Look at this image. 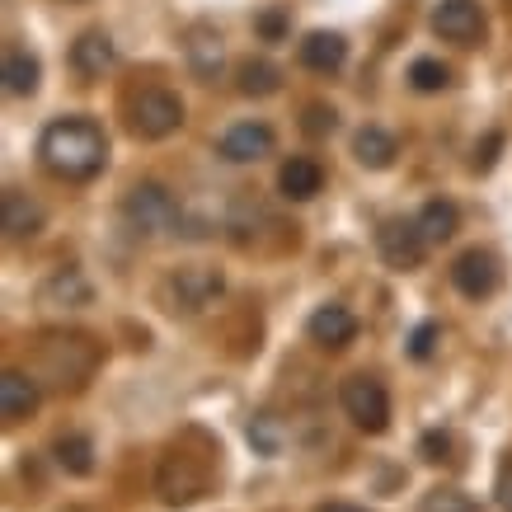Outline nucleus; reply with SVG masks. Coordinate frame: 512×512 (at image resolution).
I'll return each instance as SVG.
<instances>
[{"label": "nucleus", "mask_w": 512, "mask_h": 512, "mask_svg": "<svg viewBox=\"0 0 512 512\" xmlns=\"http://www.w3.org/2000/svg\"><path fill=\"white\" fill-rule=\"evenodd\" d=\"M38 156H43L47 174H57L66 184H85V179H94L104 170L109 141H104L99 123H90V118H57L38 137Z\"/></svg>", "instance_id": "nucleus-1"}, {"label": "nucleus", "mask_w": 512, "mask_h": 512, "mask_svg": "<svg viewBox=\"0 0 512 512\" xmlns=\"http://www.w3.org/2000/svg\"><path fill=\"white\" fill-rule=\"evenodd\" d=\"M123 113H127L132 137H141V141H165L184 127V104H179V94L165 90V85H141V90H132Z\"/></svg>", "instance_id": "nucleus-2"}, {"label": "nucleus", "mask_w": 512, "mask_h": 512, "mask_svg": "<svg viewBox=\"0 0 512 512\" xmlns=\"http://www.w3.org/2000/svg\"><path fill=\"white\" fill-rule=\"evenodd\" d=\"M221 292H226V278H221L217 268L188 264V268H174L170 278H165L160 301H165L174 315H198V311H207V306H217Z\"/></svg>", "instance_id": "nucleus-3"}, {"label": "nucleus", "mask_w": 512, "mask_h": 512, "mask_svg": "<svg viewBox=\"0 0 512 512\" xmlns=\"http://www.w3.org/2000/svg\"><path fill=\"white\" fill-rule=\"evenodd\" d=\"M123 221H127V231L132 235H165L174 221H179V202H174V193L165 184L146 179V184L127 188Z\"/></svg>", "instance_id": "nucleus-4"}, {"label": "nucleus", "mask_w": 512, "mask_h": 512, "mask_svg": "<svg viewBox=\"0 0 512 512\" xmlns=\"http://www.w3.org/2000/svg\"><path fill=\"white\" fill-rule=\"evenodd\" d=\"M207 484H212V466L198 461V456H188L184 447H174L165 461H160V475H156V489L160 498L170 503V508H188V503H198L207 494Z\"/></svg>", "instance_id": "nucleus-5"}, {"label": "nucleus", "mask_w": 512, "mask_h": 512, "mask_svg": "<svg viewBox=\"0 0 512 512\" xmlns=\"http://www.w3.org/2000/svg\"><path fill=\"white\" fill-rule=\"evenodd\" d=\"M339 400H343V414H348L362 433H386L390 428V395L376 376H348Z\"/></svg>", "instance_id": "nucleus-6"}, {"label": "nucleus", "mask_w": 512, "mask_h": 512, "mask_svg": "<svg viewBox=\"0 0 512 512\" xmlns=\"http://www.w3.org/2000/svg\"><path fill=\"white\" fill-rule=\"evenodd\" d=\"M484 29H489V19H484L480 0H442L433 10V33L456 47H475L484 38Z\"/></svg>", "instance_id": "nucleus-7"}, {"label": "nucleus", "mask_w": 512, "mask_h": 512, "mask_svg": "<svg viewBox=\"0 0 512 512\" xmlns=\"http://www.w3.org/2000/svg\"><path fill=\"white\" fill-rule=\"evenodd\" d=\"M376 245H381V259L390 268H419L423 254H428V235L419 231V221H386L381 231H376Z\"/></svg>", "instance_id": "nucleus-8"}, {"label": "nucleus", "mask_w": 512, "mask_h": 512, "mask_svg": "<svg viewBox=\"0 0 512 512\" xmlns=\"http://www.w3.org/2000/svg\"><path fill=\"white\" fill-rule=\"evenodd\" d=\"M451 282H456V292L470 296V301L494 296L498 292V259L489 249H466V254L451 264Z\"/></svg>", "instance_id": "nucleus-9"}, {"label": "nucleus", "mask_w": 512, "mask_h": 512, "mask_svg": "<svg viewBox=\"0 0 512 512\" xmlns=\"http://www.w3.org/2000/svg\"><path fill=\"white\" fill-rule=\"evenodd\" d=\"M38 400H43V390H38V376L15 372V367L0 376V419H5V423H24V419H33Z\"/></svg>", "instance_id": "nucleus-10"}, {"label": "nucleus", "mask_w": 512, "mask_h": 512, "mask_svg": "<svg viewBox=\"0 0 512 512\" xmlns=\"http://www.w3.org/2000/svg\"><path fill=\"white\" fill-rule=\"evenodd\" d=\"M113 62H118V47H113V38L104 29H85L71 43V66L85 80H104V71H113Z\"/></svg>", "instance_id": "nucleus-11"}, {"label": "nucleus", "mask_w": 512, "mask_h": 512, "mask_svg": "<svg viewBox=\"0 0 512 512\" xmlns=\"http://www.w3.org/2000/svg\"><path fill=\"white\" fill-rule=\"evenodd\" d=\"M264 156H273V127L268 123H235L221 137V160H231V165H249V160Z\"/></svg>", "instance_id": "nucleus-12"}, {"label": "nucleus", "mask_w": 512, "mask_h": 512, "mask_svg": "<svg viewBox=\"0 0 512 512\" xmlns=\"http://www.w3.org/2000/svg\"><path fill=\"white\" fill-rule=\"evenodd\" d=\"M43 202L29 198V193H19V188H10L5 198H0V226H5V235L10 240H33V235L43 231Z\"/></svg>", "instance_id": "nucleus-13"}, {"label": "nucleus", "mask_w": 512, "mask_h": 512, "mask_svg": "<svg viewBox=\"0 0 512 512\" xmlns=\"http://www.w3.org/2000/svg\"><path fill=\"white\" fill-rule=\"evenodd\" d=\"M184 52H188L193 76H202V80H217L221 66H226V47H221V33L212 24H193L184 33Z\"/></svg>", "instance_id": "nucleus-14"}, {"label": "nucleus", "mask_w": 512, "mask_h": 512, "mask_svg": "<svg viewBox=\"0 0 512 512\" xmlns=\"http://www.w3.org/2000/svg\"><path fill=\"white\" fill-rule=\"evenodd\" d=\"M311 339L320 343V348H348L357 334V320L348 306H339V301H329V306H320V311L311 315Z\"/></svg>", "instance_id": "nucleus-15"}, {"label": "nucleus", "mask_w": 512, "mask_h": 512, "mask_svg": "<svg viewBox=\"0 0 512 512\" xmlns=\"http://www.w3.org/2000/svg\"><path fill=\"white\" fill-rule=\"evenodd\" d=\"M90 278L80 273V268H57L52 278L43 282V306H62V311H80V306H90Z\"/></svg>", "instance_id": "nucleus-16"}, {"label": "nucleus", "mask_w": 512, "mask_h": 512, "mask_svg": "<svg viewBox=\"0 0 512 512\" xmlns=\"http://www.w3.org/2000/svg\"><path fill=\"white\" fill-rule=\"evenodd\" d=\"M85 343H90L85 334H52V339L43 343V362H47V372H52L57 386H80V381H85V372L71 367V353H80Z\"/></svg>", "instance_id": "nucleus-17"}, {"label": "nucleus", "mask_w": 512, "mask_h": 512, "mask_svg": "<svg viewBox=\"0 0 512 512\" xmlns=\"http://www.w3.org/2000/svg\"><path fill=\"white\" fill-rule=\"evenodd\" d=\"M278 188H282V198L306 202V198H315V193L325 188V170H320L311 156H292L287 165H282V174H278Z\"/></svg>", "instance_id": "nucleus-18"}, {"label": "nucleus", "mask_w": 512, "mask_h": 512, "mask_svg": "<svg viewBox=\"0 0 512 512\" xmlns=\"http://www.w3.org/2000/svg\"><path fill=\"white\" fill-rule=\"evenodd\" d=\"M353 156H357V165H367V170H390L395 156H400V146H395V137H390L386 127H362L353 137Z\"/></svg>", "instance_id": "nucleus-19"}, {"label": "nucleus", "mask_w": 512, "mask_h": 512, "mask_svg": "<svg viewBox=\"0 0 512 512\" xmlns=\"http://www.w3.org/2000/svg\"><path fill=\"white\" fill-rule=\"evenodd\" d=\"M301 62L311 66V71H339L348 62V43H343L339 33H306V43H301Z\"/></svg>", "instance_id": "nucleus-20"}, {"label": "nucleus", "mask_w": 512, "mask_h": 512, "mask_svg": "<svg viewBox=\"0 0 512 512\" xmlns=\"http://www.w3.org/2000/svg\"><path fill=\"white\" fill-rule=\"evenodd\" d=\"M38 76H43V66H38V57H33L29 47H10V52H5L0 80H5L10 94H33L38 90Z\"/></svg>", "instance_id": "nucleus-21"}, {"label": "nucleus", "mask_w": 512, "mask_h": 512, "mask_svg": "<svg viewBox=\"0 0 512 512\" xmlns=\"http://www.w3.org/2000/svg\"><path fill=\"white\" fill-rule=\"evenodd\" d=\"M456 226H461V212H456L451 202H442V198L423 202L419 231L428 235V245H442V240H451V235H456Z\"/></svg>", "instance_id": "nucleus-22"}, {"label": "nucleus", "mask_w": 512, "mask_h": 512, "mask_svg": "<svg viewBox=\"0 0 512 512\" xmlns=\"http://www.w3.org/2000/svg\"><path fill=\"white\" fill-rule=\"evenodd\" d=\"M282 90V71L273 62H264V57H249L245 66H240V94H249V99H268V94Z\"/></svg>", "instance_id": "nucleus-23"}, {"label": "nucleus", "mask_w": 512, "mask_h": 512, "mask_svg": "<svg viewBox=\"0 0 512 512\" xmlns=\"http://www.w3.org/2000/svg\"><path fill=\"white\" fill-rule=\"evenodd\" d=\"M57 466L66 470V475H90L94 470V442L85 433H66L57 437Z\"/></svg>", "instance_id": "nucleus-24"}, {"label": "nucleus", "mask_w": 512, "mask_h": 512, "mask_svg": "<svg viewBox=\"0 0 512 512\" xmlns=\"http://www.w3.org/2000/svg\"><path fill=\"white\" fill-rule=\"evenodd\" d=\"M409 85H414V90H423V94L447 90V85H451V71L437 62V57H419V62L409 66Z\"/></svg>", "instance_id": "nucleus-25"}, {"label": "nucleus", "mask_w": 512, "mask_h": 512, "mask_svg": "<svg viewBox=\"0 0 512 512\" xmlns=\"http://www.w3.org/2000/svg\"><path fill=\"white\" fill-rule=\"evenodd\" d=\"M419 512H480V503H470L461 489H428Z\"/></svg>", "instance_id": "nucleus-26"}, {"label": "nucleus", "mask_w": 512, "mask_h": 512, "mask_svg": "<svg viewBox=\"0 0 512 512\" xmlns=\"http://www.w3.org/2000/svg\"><path fill=\"white\" fill-rule=\"evenodd\" d=\"M249 442L264 451V456H273V451L282 447V433H278V423L268 419V414H259V419L249 423Z\"/></svg>", "instance_id": "nucleus-27"}, {"label": "nucleus", "mask_w": 512, "mask_h": 512, "mask_svg": "<svg viewBox=\"0 0 512 512\" xmlns=\"http://www.w3.org/2000/svg\"><path fill=\"white\" fill-rule=\"evenodd\" d=\"M494 494H498V508L512 512V456L498 466V484H494Z\"/></svg>", "instance_id": "nucleus-28"}, {"label": "nucleus", "mask_w": 512, "mask_h": 512, "mask_svg": "<svg viewBox=\"0 0 512 512\" xmlns=\"http://www.w3.org/2000/svg\"><path fill=\"white\" fill-rule=\"evenodd\" d=\"M329 127H334V109L311 104V109H306V132H329Z\"/></svg>", "instance_id": "nucleus-29"}, {"label": "nucleus", "mask_w": 512, "mask_h": 512, "mask_svg": "<svg viewBox=\"0 0 512 512\" xmlns=\"http://www.w3.org/2000/svg\"><path fill=\"white\" fill-rule=\"evenodd\" d=\"M433 339H437V325H419V329H414L409 353H414V357H428V353H433Z\"/></svg>", "instance_id": "nucleus-30"}, {"label": "nucleus", "mask_w": 512, "mask_h": 512, "mask_svg": "<svg viewBox=\"0 0 512 512\" xmlns=\"http://www.w3.org/2000/svg\"><path fill=\"white\" fill-rule=\"evenodd\" d=\"M447 447H451L447 433H428V437H423V451H428V461H447Z\"/></svg>", "instance_id": "nucleus-31"}, {"label": "nucleus", "mask_w": 512, "mask_h": 512, "mask_svg": "<svg viewBox=\"0 0 512 512\" xmlns=\"http://www.w3.org/2000/svg\"><path fill=\"white\" fill-rule=\"evenodd\" d=\"M315 512H367V508H353V503H320Z\"/></svg>", "instance_id": "nucleus-32"}]
</instances>
